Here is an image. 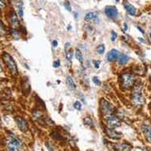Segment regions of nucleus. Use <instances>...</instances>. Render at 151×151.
<instances>
[{
	"label": "nucleus",
	"mask_w": 151,
	"mask_h": 151,
	"mask_svg": "<svg viewBox=\"0 0 151 151\" xmlns=\"http://www.w3.org/2000/svg\"><path fill=\"white\" fill-rule=\"evenodd\" d=\"M119 1H120V0H116V2H117V3L119 2Z\"/></svg>",
	"instance_id": "38"
},
{
	"label": "nucleus",
	"mask_w": 151,
	"mask_h": 151,
	"mask_svg": "<svg viewBox=\"0 0 151 151\" xmlns=\"http://www.w3.org/2000/svg\"><path fill=\"white\" fill-rule=\"evenodd\" d=\"M107 123H108V125H109L110 128L113 129L119 127L121 125L120 120L117 117H116V116L112 115L109 116L107 117Z\"/></svg>",
	"instance_id": "6"
},
{
	"label": "nucleus",
	"mask_w": 151,
	"mask_h": 151,
	"mask_svg": "<svg viewBox=\"0 0 151 151\" xmlns=\"http://www.w3.org/2000/svg\"><path fill=\"white\" fill-rule=\"evenodd\" d=\"M85 20L87 22H99V17L98 14L95 12H90L86 14L85 16Z\"/></svg>",
	"instance_id": "12"
},
{
	"label": "nucleus",
	"mask_w": 151,
	"mask_h": 151,
	"mask_svg": "<svg viewBox=\"0 0 151 151\" xmlns=\"http://www.w3.org/2000/svg\"><path fill=\"white\" fill-rule=\"evenodd\" d=\"M105 14L108 17L113 19V18H116L118 17L119 12L116 6H108L105 7Z\"/></svg>",
	"instance_id": "7"
},
{
	"label": "nucleus",
	"mask_w": 151,
	"mask_h": 151,
	"mask_svg": "<svg viewBox=\"0 0 151 151\" xmlns=\"http://www.w3.org/2000/svg\"><path fill=\"white\" fill-rule=\"evenodd\" d=\"M2 72V67H1V66H0V73Z\"/></svg>",
	"instance_id": "37"
},
{
	"label": "nucleus",
	"mask_w": 151,
	"mask_h": 151,
	"mask_svg": "<svg viewBox=\"0 0 151 151\" xmlns=\"http://www.w3.org/2000/svg\"><path fill=\"white\" fill-rule=\"evenodd\" d=\"M18 15L20 17H23V3L22 2H21L20 4L18 5Z\"/></svg>",
	"instance_id": "23"
},
{
	"label": "nucleus",
	"mask_w": 151,
	"mask_h": 151,
	"mask_svg": "<svg viewBox=\"0 0 151 151\" xmlns=\"http://www.w3.org/2000/svg\"><path fill=\"white\" fill-rule=\"evenodd\" d=\"M33 115L34 118L36 119V120H43V118H44V116H43V113L40 111L39 110H36V111H34L33 113Z\"/></svg>",
	"instance_id": "18"
},
{
	"label": "nucleus",
	"mask_w": 151,
	"mask_h": 151,
	"mask_svg": "<svg viewBox=\"0 0 151 151\" xmlns=\"http://www.w3.org/2000/svg\"><path fill=\"white\" fill-rule=\"evenodd\" d=\"M106 134L109 138H111L112 139H120L123 136V134L121 132H117V131H116L115 129L113 128L107 129Z\"/></svg>",
	"instance_id": "9"
},
{
	"label": "nucleus",
	"mask_w": 151,
	"mask_h": 151,
	"mask_svg": "<svg viewBox=\"0 0 151 151\" xmlns=\"http://www.w3.org/2000/svg\"><path fill=\"white\" fill-rule=\"evenodd\" d=\"M74 109H77V110H79V111H81V104L79 101H76V102H74Z\"/></svg>",
	"instance_id": "25"
},
{
	"label": "nucleus",
	"mask_w": 151,
	"mask_h": 151,
	"mask_svg": "<svg viewBox=\"0 0 151 151\" xmlns=\"http://www.w3.org/2000/svg\"><path fill=\"white\" fill-rule=\"evenodd\" d=\"M150 38H151V33H150Z\"/></svg>",
	"instance_id": "39"
},
{
	"label": "nucleus",
	"mask_w": 151,
	"mask_h": 151,
	"mask_svg": "<svg viewBox=\"0 0 151 151\" xmlns=\"http://www.w3.org/2000/svg\"><path fill=\"white\" fill-rule=\"evenodd\" d=\"M73 56V51H70L69 52H67V59L68 61H71V59H72Z\"/></svg>",
	"instance_id": "28"
},
{
	"label": "nucleus",
	"mask_w": 151,
	"mask_h": 151,
	"mask_svg": "<svg viewBox=\"0 0 151 151\" xmlns=\"http://www.w3.org/2000/svg\"><path fill=\"white\" fill-rule=\"evenodd\" d=\"M100 104H101V112L104 115H111L114 112V106L111 103H109V101L101 100Z\"/></svg>",
	"instance_id": "5"
},
{
	"label": "nucleus",
	"mask_w": 151,
	"mask_h": 151,
	"mask_svg": "<svg viewBox=\"0 0 151 151\" xmlns=\"http://www.w3.org/2000/svg\"><path fill=\"white\" fill-rule=\"evenodd\" d=\"M114 148L116 151H131L132 145L127 143H118L114 145Z\"/></svg>",
	"instance_id": "11"
},
{
	"label": "nucleus",
	"mask_w": 151,
	"mask_h": 151,
	"mask_svg": "<svg viewBox=\"0 0 151 151\" xmlns=\"http://www.w3.org/2000/svg\"><path fill=\"white\" fill-rule=\"evenodd\" d=\"M7 148L9 151H21L22 148V143L17 138L10 135L7 138Z\"/></svg>",
	"instance_id": "2"
},
{
	"label": "nucleus",
	"mask_w": 151,
	"mask_h": 151,
	"mask_svg": "<svg viewBox=\"0 0 151 151\" xmlns=\"http://www.w3.org/2000/svg\"><path fill=\"white\" fill-rule=\"evenodd\" d=\"M15 121L17 123L18 128L22 132H26L28 131V123L22 117H16L15 118Z\"/></svg>",
	"instance_id": "8"
},
{
	"label": "nucleus",
	"mask_w": 151,
	"mask_h": 151,
	"mask_svg": "<svg viewBox=\"0 0 151 151\" xmlns=\"http://www.w3.org/2000/svg\"><path fill=\"white\" fill-rule=\"evenodd\" d=\"M10 23L14 27H17L19 25V21L17 18V14H15L14 11H12L11 15H10Z\"/></svg>",
	"instance_id": "15"
},
{
	"label": "nucleus",
	"mask_w": 151,
	"mask_h": 151,
	"mask_svg": "<svg viewBox=\"0 0 151 151\" xmlns=\"http://www.w3.org/2000/svg\"><path fill=\"white\" fill-rule=\"evenodd\" d=\"M138 40H139L140 41H142V42H144V43L145 42V40H144L142 39V38H141V37H139V38H138Z\"/></svg>",
	"instance_id": "36"
},
{
	"label": "nucleus",
	"mask_w": 151,
	"mask_h": 151,
	"mask_svg": "<svg viewBox=\"0 0 151 151\" xmlns=\"http://www.w3.org/2000/svg\"><path fill=\"white\" fill-rule=\"evenodd\" d=\"M100 64H101V62L99 61V60H94V61H93V65H94V67H95L97 69L99 68Z\"/></svg>",
	"instance_id": "31"
},
{
	"label": "nucleus",
	"mask_w": 151,
	"mask_h": 151,
	"mask_svg": "<svg viewBox=\"0 0 151 151\" xmlns=\"http://www.w3.org/2000/svg\"><path fill=\"white\" fill-rule=\"evenodd\" d=\"M129 59H130V57L128 56H127L125 54L120 55L119 57V63L120 65L126 64L127 63H128Z\"/></svg>",
	"instance_id": "17"
},
{
	"label": "nucleus",
	"mask_w": 151,
	"mask_h": 151,
	"mask_svg": "<svg viewBox=\"0 0 151 151\" xmlns=\"http://www.w3.org/2000/svg\"><path fill=\"white\" fill-rule=\"evenodd\" d=\"M84 123L86 125V126L93 127V120L90 119V118H85L84 119Z\"/></svg>",
	"instance_id": "22"
},
{
	"label": "nucleus",
	"mask_w": 151,
	"mask_h": 151,
	"mask_svg": "<svg viewBox=\"0 0 151 151\" xmlns=\"http://www.w3.org/2000/svg\"><path fill=\"white\" fill-rule=\"evenodd\" d=\"M67 86L70 90H74L76 89V85L74 83V81L73 80V79L70 76H67Z\"/></svg>",
	"instance_id": "16"
},
{
	"label": "nucleus",
	"mask_w": 151,
	"mask_h": 151,
	"mask_svg": "<svg viewBox=\"0 0 151 151\" xmlns=\"http://www.w3.org/2000/svg\"><path fill=\"white\" fill-rule=\"evenodd\" d=\"M60 66V62L59 60H57V61H55L53 63V67H59Z\"/></svg>",
	"instance_id": "32"
},
{
	"label": "nucleus",
	"mask_w": 151,
	"mask_h": 151,
	"mask_svg": "<svg viewBox=\"0 0 151 151\" xmlns=\"http://www.w3.org/2000/svg\"><path fill=\"white\" fill-rule=\"evenodd\" d=\"M123 6H124V8L127 10V14H130L131 16H134L136 14V8L130 3L125 1L123 3Z\"/></svg>",
	"instance_id": "13"
},
{
	"label": "nucleus",
	"mask_w": 151,
	"mask_h": 151,
	"mask_svg": "<svg viewBox=\"0 0 151 151\" xmlns=\"http://www.w3.org/2000/svg\"><path fill=\"white\" fill-rule=\"evenodd\" d=\"M137 28H138V29H139L140 32H141V33H144V31H143V29L141 28V27H140V26H137Z\"/></svg>",
	"instance_id": "34"
},
{
	"label": "nucleus",
	"mask_w": 151,
	"mask_h": 151,
	"mask_svg": "<svg viewBox=\"0 0 151 151\" xmlns=\"http://www.w3.org/2000/svg\"><path fill=\"white\" fill-rule=\"evenodd\" d=\"M57 45H58V42H57L56 40H54V41H53V46H54V47H56Z\"/></svg>",
	"instance_id": "35"
},
{
	"label": "nucleus",
	"mask_w": 151,
	"mask_h": 151,
	"mask_svg": "<svg viewBox=\"0 0 151 151\" xmlns=\"http://www.w3.org/2000/svg\"><path fill=\"white\" fill-rule=\"evenodd\" d=\"M6 33V28L3 23V22L0 20V36H5Z\"/></svg>",
	"instance_id": "20"
},
{
	"label": "nucleus",
	"mask_w": 151,
	"mask_h": 151,
	"mask_svg": "<svg viewBox=\"0 0 151 151\" xmlns=\"http://www.w3.org/2000/svg\"><path fill=\"white\" fill-rule=\"evenodd\" d=\"M116 37H117V33H116L115 31H112V38H111L112 41H115L116 39Z\"/></svg>",
	"instance_id": "29"
},
{
	"label": "nucleus",
	"mask_w": 151,
	"mask_h": 151,
	"mask_svg": "<svg viewBox=\"0 0 151 151\" xmlns=\"http://www.w3.org/2000/svg\"><path fill=\"white\" fill-rule=\"evenodd\" d=\"M11 34L14 36V37L15 38H19L20 37V35H19V33H18V31L15 30V29H11Z\"/></svg>",
	"instance_id": "26"
},
{
	"label": "nucleus",
	"mask_w": 151,
	"mask_h": 151,
	"mask_svg": "<svg viewBox=\"0 0 151 151\" xmlns=\"http://www.w3.org/2000/svg\"><path fill=\"white\" fill-rule=\"evenodd\" d=\"M120 83L121 86L124 89H131L134 86V76L131 74H123L120 77Z\"/></svg>",
	"instance_id": "4"
},
{
	"label": "nucleus",
	"mask_w": 151,
	"mask_h": 151,
	"mask_svg": "<svg viewBox=\"0 0 151 151\" xmlns=\"http://www.w3.org/2000/svg\"><path fill=\"white\" fill-rule=\"evenodd\" d=\"M104 51H105V48H104V45H99L97 48V51L100 55H102V54L104 53Z\"/></svg>",
	"instance_id": "21"
},
{
	"label": "nucleus",
	"mask_w": 151,
	"mask_h": 151,
	"mask_svg": "<svg viewBox=\"0 0 151 151\" xmlns=\"http://www.w3.org/2000/svg\"><path fill=\"white\" fill-rule=\"evenodd\" d=\"M120 53L119 51H117L116 49H112L107 55V59L109 62H113L116 60L120 57Z\"/></svg>",
	"instance_id": "10"
},
{
	"label": "nucleus",
	"mask_w": 151,
	"mask_h": 151,
	"mask_svg": "<svg viewBox=\"0 0 151 151\" xmlns=\"http://www.w3.org/2000/svg\"><path fill=\"white\" fill-rule=\"evenodd\" d=\"M143 129V132L145 135V137L147 138L149 142H151V126L150 125H147V124H144L142 127Z\"/></svg>",
	"instance_id": "14"
},
{
	"label": "nucleus",
	"mask_w": 151,
	"mask_h": 151,
	"mask_svg": "<svg viewBox=\"0 0 151 151\" xmlns=\"http://www.w3.org/2000/svg\"><path fill=\"white\" fill-rule=\"evenodd\" d=\"M93 82H94L97 86H101V81H100V79H98L97 77H93Z\"/></svg>",
	"instance_id": "27"
},
{
	"label": "nucleus",
	"mask_w": 151,
	"mask_h": 151,
	"mask_svg": "<svg viewBox=\"0 0 151 151\" xmlns=\"http://www.w3.org/2000/svg\"><path fill=\"white\" fill-rule=\"evenodd\" d=\"M3 59L4 63L7 66V67L9 68V70L11 71L13 74L16 75L17 74V64H16V63L14 60V59L8 53L4 52L3 54Z\"/></svg>",
	"instance_id": "3"
},
{
	"label": "nucleus",
	"mask_w": 151,
	"mask_h": 151,
	"mask_svg": "<svg viewBox=\"0 0 151 151\" xmlns=\"http://www.w3.org/2000/svg\"><path fill=\"white\" fill-rule=\"evenodd\" d=\"M6 6V1L5 0H0V10L5 7Z\"/></svg>",
	"instance_id": "30"
},
{
	"label": "nucleus",
	"mask_w": 151,
	"mask_h": 151,
	"mask_svg": "<svg viewBox=\"0 0 151 151\" xmlns=\"http://www.w3.org/2000/svg\"><path fill=\"white\" fill-rule=\"evenodd\" d=\"M132 101L134 105L140 106L144 103L143 93H142V86H134L133 92H132Z\"/></svg>",
	"instance_id": "1"
},
{
	"label": "nucleus",
	"mask_w": 151,
	"mask_h": 151,
	"mask_svg": "<svg viewBox=\"0 0 151 151\" xmlns=\"http://www.w3.org/2000/svg\"><path fill=\"white\" fill-rule=\"evenodd\" d=\"M127 29V25L126 23L123 25V32H126Z\"/></svg>",
	"instance_id": "33"
},
{
	"label": "nucleus",
	"mask_w": 151,
	"mask_h": 151,
	"mask_svg": "<svg viewBox=\"0 0 151 151\" xmlns=\"http://www.w3.org/2000/svg\"><path fill=\"white\" fill-rule=\"evenodd\" d=\"M64 7L66 8L67 11L71 12V6H70V4L69 3V1H65L64 2Z\"/></svg>",
	"instance_id": "24"
},
{
	"label": "nucleus",
	"mask_w": 151,
	"mask_h": 151,
	"mask_svg": "<svg viewBox=\"0 0 151 151\" xmlns=\"http://www.w3.org/2000/svg\"><path fill=\"white\" fill-rule=\"evenodd\" d=\"M75 57L76 59H78L81 63H83V56H82V53H81V51L79 50V49H76Z\"/></svg>",
	"instance_id": "19"
}]
</instances>
